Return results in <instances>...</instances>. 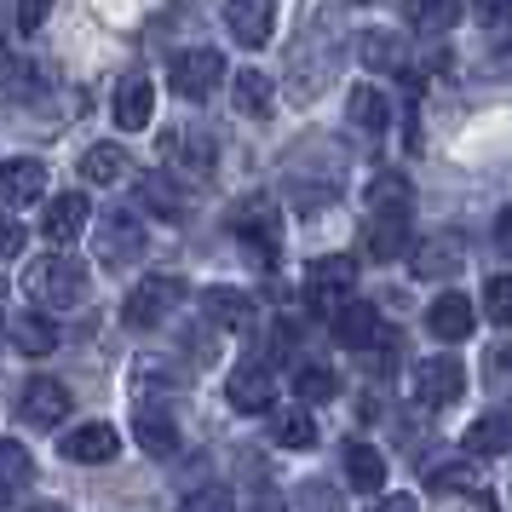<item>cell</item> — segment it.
<instances>
[{"instance_id":"9","label":"cell","mask_w":512,"mask_h":512,"mask_svg":"<svg viewBox=\"0 0 512 512\" xmlns=\"http://www.w3.org/2000/svg\"><path fill=\"white\" fill-rule=\"evenodd\" d=\"M328 334H334L346 351H369L374 340H380V311L363 305V300H340L334 311H328Z\"/></svg>"},{"instance_id":"40","label":"cell","mask_w":512,"mask_h":512,"mask_svg":"<svg viewBox=\"0 0 512 512\" xmlns=\"http://www.w3.org/2000/svg\"><path fill=\"white\" fill-rule=\"evenodd\" d=\"M472 12H478L484 24H495V18H507L512 12V0H472Z\"/></svg>"},{"instance_id":"1","label":"cell","mask_w":512,"mask_h":512,"mask_svg":"<svg viewBox=\"0 0 512 512\" xmlns=\"http://www.w3.org/2000/svg\"><path fill=\"white\" fill-rule=\"evenodd\" d=\"M24 288L47 305V311H70V305H81V294H87V265L58 248V254H47V259L29 265Z\"/></svg>"},{"instance_id":"28","label":"cell","mask_w":512,"mask_h":512,"mask_svg":"<svg viewBox=\"0 0 512 512\" xmlns=\"http://www.w3.org/2000/svg\"><path fill=\"white\" fill-rule=\"evenodd\" d=\"M81 173H87L93 185H116L121 173H127V156H121L116 144H93V150L81 156Z\"/></svg>"},{"instance_id":"35","label":"cell","mask_w":512,"mask_h":512,"mask_svg":"<svg viewBox=\"0 0 512 512\" xmlns=\"http://www.w3.org/2000/svg\"><path fill=\"white\" fill-rule=\"evenodd\" d=\"M484 317L489 323H512V277H489L484 282Z\"/></svg>"},{"instance_id":"38","label":"cell","mask_w":512,"mask_h":512,"mask_svg":"<svg viewBox=\"0 0 512 512\" xmlns=\"http://www.w3.org/2000/svg\"><path fill=\"white\" fill-rule=\"evenodd\" d=\"M18 242H24V231H18V225H12V219L0 213V259H12V254H18Z\"/></svg>"},{"instance_id":"6","label":"cell","mask_w":512,"mask_h":512,"mask_svg":"<svg viewBox=\"0 0 512 512\" xmlns=\"http://www.w3.org/2000/svg\"><path fill=\"white\" fill-rule=\"evenodd\" d=\"M466 392V369L455 357H426L415 369V403L420 409H449Z\"/></svg>"},{"instance_id":"5","label":"cell","mask_w":512,"mask_h":512,"mask_svg":"<svg viewBox=\"0 0 512 512\" xmlns=\"http://www.w3.org/2000/svg\"><path fill=\"white\" fill-rule=\"evenodd\" d=\"M75 397L64 380H52V374H35L24 386V397H18V415H24V426H35V432H52L58 420H70Z\"/></svg>"},{"instance_id":"23","label":"cell","mask_w":512,"mask_h":512,"mask_svg":"<svg viewBox=\"0 0 512 512\" xmlns=\"http://www.w3.org/2000/svg\"><path fill=\"white\" fill-rule=\"evenodd\" d=\"M466 449L472 455H507L512 449V415H484L466 426Z\"/></svg>"},{"instance_id":"31","label":"cell","mask_w":512,"mask_h":512,"mask_svg":"<svg viewBox=\"0 0 512 512\" xmlns=\"http://www.w3.org/2000/svg\"><path fill=\"white\" fill-rule=\"evenodd\" d=\"M271 438H277L282 449H311V443H317V426H311V415H305V409H288V415L271 426Z\"/></svg>"},{"instance_id":"17","label":"cell","mask_w":512,"mask_h":512,"mask_svg":"<svg viewBox=\"0 0 512 512\" xmlns=\"http://www.w3.org/2000/svg\"><path fill=\"white\" fill-rule=\"evenodd\" d=\"M202 317H208V328L236 334V328H254V300L242 288H208L202 294Z\"/></svg>"},{"instance_id":"25","label":"cell","mask_w":512,"mask_h":512,"mask_svg":"<svg viewBox=\"0 0 512 512\" xmlns=\"http://www.w3.org/2000/svg\"><path fill=\"white\" fill-rule=\"evenodd\" d=\"M461 0H415L409 6V24L420 29V35H449V29L461 24Z\"/></svg>"},{"instance_id":"34","label":"cell","mask_w":512,"mask_h":512,"mask_svg":"<svg viewBox=\"0 0 512 512\" xmlns=\"http://www.w3.org/2000/svg\"><path fill=\"white\" fill-rule=\"evenodd\" d=\"M484 386L489 397H512V346H495L484 357Z\"/></svg>"},{"instance_id":"36","label":"cell","mask_w":512,"mask_h":512,"mask_svg":"<svg viewBox=\"0 0 512 512\" xmlns=\"http://www.w3.org/2000/svg\"><path fill=\"white\" fill-rule=\"evenodd\" d=\"M426 484H438V489H478V472L461 461H438V466H426Z\"/></svg>"},{"instance_id":"41","label":"cell","mask_w":512,"mask_h":512,"mask_svg":"<svg viewBox=\"0 0 512 512\" xmlns=\"http://www.w3.org/2000/svg\"><path fill=\"white\" fill-rule=\"evenodd\" d=\"M369 512H420V507H415V495H386V501L369 507Z\"/></svg>"},{"instance_id":"37","label":"cell","mask_w":512,"mask_h":512,"mask_svg":"<svg viewBox=\"0 0 512 512\" xmlns=\"http://www.w3.org/2000/svg\"><path fill=\"white\" fill-rule=\"evenodd\" d=\"M369 208H409V185L397 173H380L369 185Z\"/></svg>"},{"instance_id":"22","label":"cell","mask_w":512,"mask_h":512,"mask_svg":"<svg viewBox=\"0 0 512 512\" xmlns=\"http://www.w3.org/2000/svg\"><path fill=\"white\" fill-rule=\"evenodd\" d=\"M167 162L179 167L185 179H202V173H213V139L208 133H202V139H196V133H179V139L167 144Z\"/></svg>"},{"instance_id":"27","label":"cell","mask_w":512,"mask_h":512,"mask_svg":"<svg viewBox=\"0 0 512 512\" xmlns=\"http://www.w3.org/2000/svg\"><path fill=\"white\" fill-rule=\"evenodd\" d=\"M231 93H236V110L242 116H271V75H259V70H242L231 81Z\"/></svg>"},{"instance_id":"44","label":"cell","mask_w":512,"mask_h":512,"mask_svg":"<svg viewBox=\"0 0 512 512\" xmlns=\"http://www.w3.org/2000/svg\"><path fill=\"white\" fill-rule=\"evenodd\" d=\"M507 18H512V12H507ZM501 52H512V24H507V35H501Z\"/></svg>"},{"instance_id":"24","label":"cell","mask_w":512,"mask_h":512,"mask_svg":"<svg viewBox=\"0 0 512 512\" xmlns=\"http://www.w3.org/2000/svg\"><path fill=\"white\" fill-rule=\"evenodd\" d=\"M12 340H18L24 357H47V351H58V328H52V317H41V311H24V317L12 323Z\"/></svg>"},{"instance_id":"47","label":"cell","mask_w":512,"mask_h":512,"mask_svg":"<svg viewBox=\"0 0 512 512\" xmlns=\"http://www.w3.org/2000/svg\"><path fill=\"white\" fill-rule=\"evenodd\" d=\"M0 328H6V323H0Z\"/></svg>"},{"instance_id":"42","label":"cell","mask_w":512,"mask_h":512,"mask_svg":"<svg viewBox=\"0 0 512 512\" xmlns=\"http://www.w3.org/2000/svg\"><path fill=\"white\" fill-rule=\"evenodd\" d=\"M254 512H282V501H277V495H271V489H265V495H259V501H254Z\"/></svg>"},{"instance_id":"45","label":"cell","mask_w":512,"mask_h":512,"mask_svg":"<svg viewBox=\"0 0 512 512\" xmlns=\"http://www.w3.org/2000/svg\"><path fill=\"white\" fill-rule=\"evenodd\" d=\"M29 512H64V507H52V501H41V507H29Z\"/></svg>"},{"instance_id":"20","label":"cell","mask_w":512,"mask_h":512,"mask_svg":"<svg viewBox=\"0 0 512 512\" xmlns=\"http://www.w3.org/2000/svg\"><path fill=\"white\" fill-rule=\"evenodd\" d=\"M346 478H351V489H363V495L386 489V455H380L374 443H346Z\"/></svg>"},{"instance_id":"4","label":"cell","mask_w":512,"mask_h":512,"mask_svg":"<svg viewBox=\"0 0 512 512\" xmlns=\"http://www.w3.org/2000/svg\"><path fill=\"white\" fill-rule=\"evenodd\" d=\"M219 81H225V58L213 47H185V52H173V64H167V87L179 98H208Z\"/></svg>"},{"instance_id":"3","label":"cell","mask_w":512,"mask_h":512,"mask_svg":"<svg viewBox=\"0 0 512 512\" xmlns=\"http://www.w3.org/2000/svg\"><path fill=\"white\" fill-rule=\"evenodd\" d=\"M179 300H185V282L179 277H144L133 294H127V305H121V323L127 328H156L167 323L173 311H179Z\"/></svg>"},{"instance_id":"29","label":"cell","mask_w":512,"mask_h":512,"mask_svg":"<svg viewBox=\"0 0 512 512\" xmlns=\"http://www.w3.org/2000/svg\"><path fill=\"white\" fill-rule=\"evenodd\" d=\"M294 392H300L305 403H328V397L340 392V380H334V369H328V363H300V374H294Z\"/></svg>"},{"instance_id":"18","label":"cell","mask_w":512,"mask_h":512,"mask_svg":"<svg viewBox=\"0 0 512 512\" xmlns=\"http://www.w3.org/2000/svg\"><path fill=\"white\" fill-rule=\"evenodd\" d=\"M150 116H156V87H150L144 75H127L121 93H116V127L121 133H144Z\"/></svg>"},{"instance_id":"26","label":"cell","mask_w":512,"mask_h":512,"mask_svg":"<svg viewBox=\"0 0 512 512\" xmlns=\"http://www.w3.org/2000/svg\"><path fill=\"white\" fill-rule=\"evenodd\" d=\"M35 484V461H29V449L24 443H12V438H0V489L6 495H18V489Z\"/></svg>"},{"instance_id":"30","label":"cell","mask_w":512,"mask_h":512,"mask_svg":"<svg viewBox=\"0 0 512 512\" xmlns=\"http://www.w3.org/2000/svg\"><path fill=\"white\" fill-rule=\"evenodd\" d=\"M139 449L144 455H173L179 449V426L167 415H139Z\"/></svg>"},{"instance_id":"2","label":"cell","mask_w":512,"mask_h":512,"mask_svg":"<svg viewBox=\"0 0 512 512\" xmlns=\"http://www.w3.org/2000/svg\"><path fill=\"white\" fill-rule=\"evenodd\" d=\"M231 231L259 265H277L282 259V213H277L271 196H248V202H236L231 208Z\"/></svg>"},{"instance_id":"8","label":"cell","mask_w":512,"mask_h":512,"mask_svg":"<svg viewBox=\"0 0 512 512\" xmlns=\"http://www.w3.org/2000/svg\"><path fill=\"white\" fill-rule=\"evenodd\" d=\"M305 282H311V300L334 311L340 300H351V282H357V259L346 254H328V259H311L305 265Z\"/></svg>"},{"instance_id":"21","label":"cell","mask_w":512,"mask_h":512,"mask_svg":"<svg viewBox=\"0 0 512 512\" xmlns=\"http://www.w3.org/2000/svg\"><path fill=\"white\" fill-rule=\"evenodd\" d=\"M346 116L357 121L363 133H386V127H392V98L380 93V87H351Z\"/></svg>"},{"instance_id":"10","label":"cell","mask_w":512,"mask_h":512,"mask_svg":"<svg viewBox=\"0 0 512 512\" xmlns=\"http://www.w3.org/2000/svg\"><path fill=\"white\" fill-rule=\"evenodd\" d=\"M64 461H81V466H104V461H116V449H121V438H116V426L110 420H87V426H70L64 432Z\"/></svg>"},{"instance_id":"14","label":"cell","mask_w":512,"mask_h":512,"mask_svg":"<svg viewBox=\"0 0 512 512\" xmlns=\"http://www.w3.org/2000/svg\"><path fill=\"white\" fill-rule=\"evenodd\" d=\"M363 236H369L374 259H403L409 254V208H374Z\"/></svg>"},{"instance_id":"32","label":"cell","mask_w":512,"mask_h":512,"mask_svg":"<svg viewBox=\"0 0 512 512\" xmlns=\"http://www.w3.org/2000/svg\"><path fill=\"white\" fill-rule=\"evenodd\" d=\"M357 47H363V64H369V70H397V64H403V58H397V41L380 35V29L357 35Z\"/></svg>"},{"instance_id":"11","label":"cell","mask_w":512,"mask_h":512,"mask_svg":"<svg viewBox=\"0 0 512 512\" xmlns=\"http://www.w3.org/2000/svg\"><path fill=\"white\" fill-rule=\"evenodd\" d=\"M409 265H415V277H455V271L466 265V242L455 231H438L409 254Z\"/></svg>"},{"instance_id":"12","label":"cell","mask_w":512,"mask_h":512,"mask_svg":"<svg viewBox=\"0 0 512 512\" xmlns=\"http://www.w3.org/2000/svg\"><path fill=\"white\" fill-rule=\"evenodd\" d=\"M41 190H47V167L35 162V156L0 162V202H6V208H29V202H41Z\"/></svg>"},{"instance_id":"33","label":"cell","mask_w":512,"mask_h":512,"mask_svg":"<svg viewBox=\"0 0 512 512\" xmlns=\"http://www.w3.org/2000/svg\"><path fill=\"white\" fill-rule=\"evenodd\" d=\"M179 512H236V495L225 484H202L179 501Z\"/></svg>"},{"instance_id":"16","label":"cell","mask_w":512,"mask_h":512,"mask_svg":"<svg viewBox=\"0 0 512 512\" xmlns=\"http://www.w3.org/2000/svg\"><path fill=\"white\" fill-rule=\"evenodd\" d=\"M426 328H432L438 340H449V346H455V340H466V334L478 328V311H472V300H466V294H438V300L426 305Z\"/></svg>"},{"instance_id":"43","label":"cell","mask_w":512,"mask_h":512,"mask_svg":"<svg viewBox=\"0 0 512 512\" xmlns=\"http://www.w3.org/2000/svg\"><path fill=\"white\" fill-rule=\"evenodd\" d=\"M501 248L512 254V213H501Z\"/></svg>"},{"instance_id":"15","label":"cell","mask_w":512,"mask_h":512,"mask_svg":"<svg viewBox=\"0 0 512 512\" xmlns=\"http://www.w3.org/2000/svg\"><path fill=\"white\" fill-rule=\"evenodd\" d=\"M225 29H231L242 47H265V41H271V29H277L271 0H225Z\"/></svg>"},{"instance_id":"19","label":"cell","mask_w":512,"mask_h":512,"mask_svg":"<svg viewBox=\"0 0 512 512\" xmlns=\"http://www.w3.org/2000/svg\"><path fill=\"white\" fill-rule=\"evenodd\" d=\"M87 231V196H58V202H47V213H41V236L47 242H58V248H70L75 236Z\"/></svg>"},{"instance_id":"46","label":"cell","mask_w":512,"mask_h":512,"mask_svg":"<svg viewBox=\"0 0 512 512\" xmlns=\"http://www.w3.org/2000/svg\"><path fill=\"white\" fill-rule=\"evenodd\" d=\"M0 507H6V489H0Z\"/></svg>"},{"instance_id":"39","label":"cell","mask_w":512,"mask_h":512,"mask_svg":"<svg viewBox=\"0 0 512 512\" xmlns=\"http://www.w3.org/2000/svg\"><path fill=\"white\" fill-rule=\"evenodd\" d=\"M47 6H52V0H18V24L35 29L41 18H47Z\"/></svg>"},{"instance_id":"13","label":"cell","mask_w":512,"mask_h":512,"mask_svg":"<svg viewBox=\"0 0 512 512\" xmlns=\"http://www.w3.org/2000/svg\"><path fill=\"white\" fill-rule=\"evenodd\" d=\"M225 397H231L236 409L259 415V409L277 403V380H271V369H259V363H236L231 380H225Z\"/></svg>"},{"instance_id":"7","label":"cell","mask_w":512,"mask_h":512,"mask_svg":"<svg viewBox=\"0 0 512 512\" xmlns=\"http://www.w3.org/2000/svg\"><path fill=\"white\" fill-rule=\"evenodd\" d=\"M144 254V225L133 219V213H104L98 219V259L116 271V265H133V259Z\"/></svg>"}]
</instances>
